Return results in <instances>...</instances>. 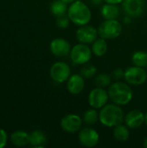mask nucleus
Returning <instances> with one entry per match:
<instances>
[{
    "instance_id": "obj_1",
    "label": "nucleus",
    "mask_w": 147,
    "mask_h": 148,
    "mask_svg": "<svg viewBox=\"0 0 147 148\" xmlns=\"http://www.w3.org/2000/svg\"><path fill=\"white\" fill-rule=\"evenodd\" d=\"M109 100L112 102L120 105L126 106L129 104L133 98V91L131 86L127 82L121 81H116L108 87Z\"/></svg>"
},
{
    "instance_id": "obj_2",
    "label": "nucleus",
    "mask_w": 147,
    "mask_h": 148,
    "mask_svg": "<svg viewBox=\"0 0 147 148\" xmlns=\"http://www.w3.org/2000/svg\"><path fill=\"white\" fill-rule=\"evenodd\" d=\"M100 122L107 127H114L119 124L123 123L125 114L121 106L115 103L106 104L100 109Z\"/></svg>"
},
{
    "instance_id": "obj_3",
    "label": "nucleus",
    "mask_w": 147,
    "mask_h": 148,
    "mask_svg": "<svg viewBox=\"0 0 147 148\" xmlns=\"http://www.w3.org/2000/svg\"><path fill=\"white\" fill-rule=\"evenodd\" d=\"M71 23L77 26L88 24L92 20V12L89 7L81 0H76L68 6L67 12Z\"/></svg>"
},
{
    "instance_id": "obj_4",
    "label": "nucleus",
    "mask_w": 147,
    "mask_h": 148,
    "mask_svg": "<svg viewBox=\"0 0 147 148\" xmlns=\"http://www.w3.org/2000/svg\"><path fill=\"white\" fill-rule=\"evenodd\" d=\"M122 29V24L118 19L104 20L98 27V34L106 40H113L120 36Z\"/></svg>"
},
{
    "instance_id": "obj_5",
    "label": "nucleus",
    "mask_w": 147,
    "mask_h": 148,
    "mask_svg": "<svg viewBox=\"0 0 147 148\" xmlns=\"http://www.w3.org/2000/svg\"><path fill=\"white\" fill-rule=\"evenodd\" d=\"M70 59L75 65H84L88 63L92 58L93 52L88 44L81 43L72 47L70 51Z\"/></svg>"
},
{
    "instance_id": "obj_6",
    "label": "nucleus",
    "mask_w": 147,
    "mask_h": 148,
    "mask_svg": "<svg viewBox=\"0 0 147 148\" xmlns=\"http://www.w3.org/2000/svg\"><path fill=\"white\" fill-rule=\"evenodd\" d=\"M124 80L132 86L143 85L147 81V71L145 68L133 65L125 70Z\"/></svg>"
},
{
    "instance_id": "obj_7",
    "label": "nucleus",
    "mask_w": 147,
    "mask_h": 148,
    "mask_svg": "<svg viewBox=\"0 0 147 148\" xmlns=\"http://www.w3.org/2000/svg\"><path fill=\"white\" fill-rule=\"evenodd\" d=\"M49 75L54 82L57 83H63L71 76V69L66 62H56L51 66Z\"/></svg>"
},
{
    "instance_id": "obj_8",
    "label": "nucleus",
    "mask_w": 147,
    "mask_h": 148,
    "mask_svg": "<svg viewBox=\"0 0 147 148\" xmlns=\"http://www.w3.org/2000/svg\"><path fill=\"white\" fill-rule=\"evenodd\" d=\"M108 100V92L106 90V88L100 87H96L92 89L88 96V101L89 106L96 109L102 108L106 104H107Z\"/></svg>"
},
{
    "instance_id": "obj_9",
    "label": "nucleus",
    "mask_w": 147,
    "mask_h": 148,
    "mask_svg": "<svg viewBox=\"0 0 147 148\" xmlns=\"http://www.w3.org/2000/svg\"><path fill=\"white\" fill-rule=\"evenodd\" d=\"M78 133V140L82 147L92 148L98 145L100 141V135L99 133L93 127H81Z\"/></svg>"
},
{
    "instance_id": "obj_10",
    "label": "nucleus",
    "mask_w": 147,
    "mask_h": 148,
    "mask_svg": "<svg viewBox=\"0 0 147 148\" xmlns=\"http://www.w3.org/2000/svg\"><path fill=\"white\" fill-rule=\"evenodd\" d=\"M83 120L75 114H68L65 115L60 122V127L62 131L68 134H76L82 127Z\"/></svg>"
},
{
    "instance_id": "obj_11",
    "label": "nucleus",
    "mask_w": 147,
    "mask_h": 148,
    "mask_svg": "<svg viewBox=\"0 0 147 148\" xmlns=\"http://www.w3.org/2000/svg\"><path fill=\"white\" fill-rule=\"evenodd\" d=\"M121 5L125 14L133 18L142 16L146 6L145 0H124Z\"/></svg>"
},
{
    "instance_id": "obj_12",
    "label": "nucleus",
    "mask_w": 147,
    "mask_h": 148,
    "mask_svg": "<svg viewBox=\"0 0 147 148\" xmlns=\"http://www.w3.org/2000/svg\"><path fill=\"white\" fill-rule=\"evenodd\" d=\"M76 39L81 43L92 44L99 36L98 29L92 25L86 24L83 26H79L75 33Z\"/></svg>"
},
{
    "instance_id": "obj_13",
    "label": "nucleus",
    "mask_w": 147,
    "mask_h": 148,
    "mask_svg": "<svg viewBox=\"0 0 147 148\" xmlns=\"http://www.w3.org/2000/svg\"><path fill=\"white\" fill-rule=\"evenodd\" d=\"M49 49L54 56L63 57L70 54L72 47L68 40L62 37H57L51 41L49 44Z\"/></svg>"
},
{
    "instance_id": "obj_14",
    "label": "nucleus",
    "mask_w": 147,
    "mask_h": 148,
    "mask_svg": "<svg viewBox=\"0 0 147 148\" xmlns=\"http://www.w3.org/2000/svg\"><path fill=\"white\" fill-rule=\"evenodd\" d=\"M145 119L146 114L142 111L133 109L125 115L124 122L130 129H138L145 124Z\"/></svg>"
},
{
    "instance_id": "obj_15",
    "label": "nucleus",
    "mask_w": 147,
    "mask_h": 148,
    "mask_svg": "<svg viewBox=\"0 0 147 148\" xmlns=\"http://www.w3.org/2000/svg\"><path fill=\"white\" fill-rule=\"evenodd\" d=\"M85 88V78L81 74L71 75L67 81V90L73 95H80Z\"/></svg>"
},
{
    "instance_id": "obj_16",
    "label": "nucleus",
    "mask_w": 147,
    "mask_h": 148,
    "mask_svg": "<svg viewBox=\"0 0 147 148\" xmlns=\"http://www.w3.org/2000/svg\"><path fill=\"white\" fill-rule=\"evenodd\" d=\"M120 8L118 4H113L105 3L101 9V15L104 18V20H111V19H118L120 16Z\"/></svg>"
},
{
    "instance_id": "obj_17",
    "label": "nucleus",
    "mask_w": 147,
    "mask_h": 148,
    "mask_svg": "<svg viewBox=\"0 0 147 148\" xmlns=\"http://www.w3.org/2000/svg\"><path fill=\"white\" fill-rule=\"evenodd\" d=\"M107 49L108 47H107V40L100 36L92 43V47H91L93 54L97 57H101L105 56L107 52Z\"/></svg>"
},
{
    "instance_id": "obj_18",
    "label": "nucleus",
    "mask_w": 147,
    "mask_h": 148,
    "mask_svg": "<svg viewBox=\"0 0 147 148\" xmlns=\"http://www.w3.org/2000/svg\"><path fill=\"white\" fill-rule=\"evenodd\" d=\"M113 137L119 142H126L130 137L129 127L126 125L119 124L113 127Z\"/></svg>"
},
{
    "instance_id": "obj_19",
    "label": "nucleus",
    "mask_w": 147,
    "mask_h": 148,
    "mask_svg": "<svg viewBox=\"0 0 147 148\" xmlns=\"http://www.w3.org/2000/svg\"><path fill=\"white\" fill-rule=\"evenodd\" d=\"M47 143L46 134L39 130L34 131L29 134V144L35 147H43Z\"/></svg>"
},
{
    "instance_id": "obj_20",
    "label": "nucleus",
    "mask_w": 147,
    "mask_h": 148,
    "mask_svg": "<svg viewBox=\"0 0 147 148\" xmlns=\"http://www.w3.org/2000/svg\"><path fill=\"white\" fill-rule=\"evenodd\" d=\"M11 141L16 147H25L29 144V134L23 131H16L11 134Z\"/></svg>"
},
{
    "instance_id": "obj_21",
    "label": "nucleus",
    "mask_w": 147,
    "mask_h": 148,
    "mask_svg": "<svg viewBox=\"0 0 147 148\" xmlns=\"http://www.w3.org/2000/svg\"><path fill=\"white\" fill-rule=\"evenodd\" d=\"M97 110L98 109L94 108L88 109L83 114V116H82L83 122L88 126H92V125L96 124L98 121H100V115H99V112Z\"/></svg>"
},
{
    "instance_id": "obj_22",
    "label": "nucleus",
    "mask_w": 147,
    "mask_h": 148,
    "mask_svg": "<svg viewBox=\"0 0 147 148\" xmlns=\"http://www.w3.org/2000/svg\"><path fill=\"white\" fill-rule=\"evenodd\" d=\"M132 62L135 66L147 68V52L143 50L135 51L132 56Z\"/></svg>"
},
{
    "instance_id": "obj_23",
    "label": "nucleus",
    "mask_w": 147,
    "mask_h": 148,
    "mask_svg": "<svg viewBox=\"0 0 147 148\" xmlns=\"http://www.w3.org/2000/svg\"><path fill=\"white\" fill-rule=\"evenodd\" d=\"M68 6L61 0H55L50 5V11L55 16L66 14L68 12Z\"/></svg>"
},
{
    "instance_id": "obj_24",
    "label": "nucleus",
    "mask_w": 147,
    "mask_h": 148,
    "mask_svg": "<svg viewBox=\"0 0 147 148\" xmlns=\"http://www.w3.org/2000/svg\"><path fill=\"white\" fill-rule=\"evenodd\" d=\"M94 82L97 87L107 88L112 84V76L107 73H100L94 77Z\"/></svg>"
},
{
    "instance_id": "obj_25",
    "label": "nucleus",
    "mask_w": 147,
    "mask_h": 148,
    "mask_svg": "<svg viewBox=\"0 0 147 148\" xmlns=\"http://www.w3.org/2000/svg\"><path fill=\"white\" fill-rule=\"evenodd\" d=\"M80 74L85 78V79H90L93 78L94 76L96 75L97 74V69L94 65L93 64H89V63H86L82 66V68L81 69Z\"/></svg>"
},
{
    "instance_id": "obj_26",
    "label": "nucleus",
    "mask_w": 147,
    "mask_h": 148,
    "mask_svg": "<svg viewBox=\"0 0 147 148\" xmlns=\"http://www.w3.org/2000/svg\"><path fill=\"white\" fill-rule=\"evenodd\" d=\"M70 23H71V21L67 13L56 16V24L60 29H67L69 26Z\"/></svg>"
},
{
    "instance_id": "obj_27",
    "label": "nucleus",
    "mask_w": 147,
    "mask_h": 148,
    "mask_svg": "<svg viewBox=\"0 0 147 148\" xmlns=\"http://www.w3.org/2000/svg\"><path fill=\"white\" fill-rule=\"evenodd\" d=\"M111 76L113 80L115 81H121L122 79H124L125 76V70H123L122 69H115L114 70H113Z\"/></svg>"
},
{
    "instance_id": "obj_28",
    "label": "nucleus",
    "mask_w": 147,
    "mask_h": 148,
    "mask_svg": "<svg viewBox=\"0 0 147 148\" xmlns=\"http://www.w3.org/2000/svg\"><path fill=\"white\" fill-rule=\"evenodd\" d=\"M7 143V134L6 132L3 129H0V148L6 146Z\"/></svg>"
},
{
    "instance_id": "obj_29",
    "label": "nucleus",
    "mask_w": 147,
    "mask_h": 148,
    "mask_svg": "<svg viewBox=\"0 0 147 148\" xmlns=\"http://www.w3.org/2000/svg\"><path fill=\"white\" fill-rule=\"evenodd\" d=\"M124 0H104L105 3H113V4H120L123 2Z\"/></svg>"
},
{
    "instance_id": "obj_30",
    "label": "nucleus",
    "mask_w": 147,
    "mask_h": 148,
    "mask_svg": "<svg viewBox=\"0 0 147 148\" xmlns=\"http://www.w3.org/2000/svg\"><path fill=\"white\" fill-rule=\"evenodd\" d=\"M90 3L94 5V6H98V5H101L102 4V3L104 2V0H89Z\"/></svg>"
},
{
    "instance_id": "obj_31",
    "label": "nucleus",
    "mask_w": 147,
    "mask_h": 148,
    "mask_svg": "<svg viewBox=\"0 0 147 148\" xmlns=\"http://www.w3.org/2000/svg\"><path fill=\"white\" fill-rule=\"evenodd\" d=\"M132 19H133V17H131V16H127V15H126V16L124 17L123 22H124V23H125V24H129V23H131Z\"/></svg>"
},
{
    "instance_id": "obj_32",
    "label": "nucleus",
    "mask_w": 147,
    "mask_h": 148,
    "mask_svg": "<svg viewBox=\"0 0 147 148\" xmlns=\"http://www.w3.org/2000/svg\"><path fill=\"white\" fill-rule=\"evenodd\" d=\"M62 2H63V3H65L66 4H68V5H70L71 3H73L75 1H76V0H61Z\"/></svg>"
},
{
    "instance_id": "obj_33",
    "label": "nucleus",
    "mask_w": 147,
    "mask_h": 148,
    "mask_svg": "<svg viewBox=\"0 0 147 148\" xmlns=\"http://www.w3.org/2000/svg\"><path fill=\"white\" fill-rule=\"evenodd\" d=\"M143 147L145 148H147V137L144 140V141H143Z\"/></svg>"
},
{
    "instance_id": "obj_34",
    "label": "nucleus",
    "mask_w": 147,
    "mask_h": 148,
    "mask_svg": "<svg viewBox=\"0 0 147 148\" xmlns=\"http://www.w3.org/2000/svg\"><path fill=\"white\" fill-rule=\"evenodd\" d=\"M145 124L146 125L147 127V113L146 114V119H145Z\"/></svg>"
},
{
    "instance_id": "obj_35",
    "label": "nucleus",
    "mask_w": 147,
    "mask_h": 148,
    "mask_svg": "<svg viewBox=\"0 0 147 148\" xmlns=\"http://www.w3.org/2000/svg\"><path fill=\"white\" fill-rule=\"evenodd\" d=\"M146 71H147V68H146Z\"/></svg>"
}]
</instances>
